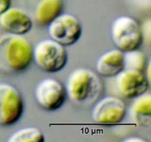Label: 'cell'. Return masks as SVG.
Segmentation results:
<instances>
[{
    "mask_svg": "<svg viewBox=\"0 0 151 142\" xmlns=\"http://www.w3.org/2000/svg\"><path fill=\"white\" fill-rule=\"evenodd\" d=\"M32 50L23 36L9 33L0 35V70L7 73L24 71L32 62Z\"/></svg>",
    "mask_w": 151,
    "mask_h": 142,
    "instance_id": "6da1fadb",
    "label": "cell"
},
{
    "mask_svg": "<svg viewBox=\"0 0 151 142\" xmlns=\"http://www.w3.org/2000/svg\"><path fill=\"white\" fill-rule=\"evenodd\" d=\"M66 96L78 104H91L98 99L103 92V84L98 75L87 68L75 69L68 75Z\"/></svg>",
    "mask_w": 151,
    "mask_h": 142,
    "instance_id": "7a4b0ae2",
    "label": "cell"
},
{
    "mask_svg": "<svg viewBox=\"0 0 151 142\" xmlns=\"http://www.w3.org/2000/svg\"><path fill=\"white\" fill-rule=\"evenodd\" d=\"M32 60L38 68L48 73L60 72L68 62L64 46L52 38L38 41L32 50Z\"/></svg>",
    "mask_w": 151,
    "mask_h": 142,
    "instance_id": "3957f363",
    "label": "cell"
},
{
    "mask_svg": "<svg viewBox=\"0 0 151 142\" xmlns=\"http://www.w3.org/2000/svg\"><path fill=\"white\" fill-rule=\"evenodd\" d=\"M114 44L122 52L139 48L143 42V33L139 22L128 16L114 19L111 28Z\"/></svg>",
    "mask_w": 151,
    "mask_h": 142,
    "instance_id": "277c9868",
    "label": "cell"
},
{
    "mask_svg": "<svg viewBox=\"0 0 151 142\" xmlns=\"http://www.w3.org/2000/svg\"><path fill=\"white\" fill-rule=\"evenodd\" d=\"M23 112L24 101L19 90L8 83H0V126L15 124Z\"/></svg>",
    "mask_w": 151,
    "mask_h": 142,
    "instance_id": "5b68a950",
    "label": "cell"
},
{
    "mask_svg": "<svg viewBox=\"0 0 151 142\" xmlns=\"http://www.w3.org/2000/svg\"><path fill=\"white\" fill-rule=\"evenodd\" d=\"M82 25L75 16L61 13L48 25V33L52 39L64 47L75 44L82 35Z\"/></svg>",
    "mask_w": 151,
    "mask_h": 142,
    "instance_id": "8992f818",
    "label": "cell"
},
{
    "mask_svg": "<svg viewBox=\"0 0 151 142\" xmlns=\"http://www.w3.org/2000/svg\"><path fill=\"white\" fill-rule=\"evenodd\" d=\"M67 96L64 85L55 78H44L37 84L35 98L37 104L46 111H55L63 104Z\"/></svg>",
    "mask_w": 151,
    "mask_h": 142,
    "instance_id": "52a82bcc",
    "label": "cell"
},
{
    "mask_svg": "<svg viewBox=\"0 0 151 142\" xmlns=\"http://www.w3.org/2000/svg\"><path fill=\"white\" fill-rule=\"evenodd\" d=\"M127 114L125 102L116 96H109L96 102L91 112L94 123L100 124H116L122 122Z\"/></svg>",
    "mask_w": 151,
    "mask_h": 142,
    "instance_id": "ba28073f",
    "label": "cell"
},
{
    "mask_svg": "<svg viewBox=\"0 0 151 142\" xmlns=\"http://www.w3.org/2000/svg\"><path fill=\"white\" fill-rule=\"evenodd\" d=\"M114 77L116 89L127 99H134L148 90L150 82L142 71L123 69Z\"/></svg>",
    "mask_w": 151,
    "mask_h": 142,
    "instance_id": "9c48e42d",
    "label": "cell"
},
{
    "mask_svg": "<svg viewBox=\"0 0 151 142\" xmlns=\"http://www.w3.org/2000/svg\"><path fill=\"white\" fill-rule=\"evenodd\" d=\"M0 25L7 33L23 36L31 30L32 21L24 10L10 7L0 14Z\"/></svg>",
    "mask_w": 151,
    "mask_h": 142,
    "instance_id": "30bf717a",
    "label": "cell"
},
{
    "mask_svg": "<svg viewBox=\"0 0 151 142\" xmlns=\"http://www.w3.org/2000/svg\"><path fill=\"white\" fill-rule=\"evenodd\" d=\"M123 69V52L117 48L103 53L96 63L97 72L99 75L106 78L114 77Z\"/></svg>",
    "mask_w": 151,
    "mask_h": 142,
    "instance_id": "8fae6325",
    "label": "cell"
},
{
    "mask_svg": "<svg viewBox=\"0 0 151 142\" xmlns=\"http://www.w3.org/2000/svg\"><path fill=\"white\" fill-rule=\"evenodd\" d=\"M130 116L139 126L150 127L151 124V94L148 92L134 98L130 106Z\"/></svg>",
    "mask_w": 151,
    "mask_h": 142,
    "instance_id": "7c38bea8",
    "label": "cell"
},
{
    "mask_svg": "<svg viewBox=\"0 0 151 142\" xmlns=\"http://www.w3.org/2000/svg\"><path fill=\"white\" fill-rule=\"evenodd\" d=\"M63 10L62 0H40L35 10V19L38 25L48 26Z\"/></svg>",
    "mask_w": 151,
    "mask_h": 142,
    "instance_id": "4fadbf2b",
    "label": "cell"
},
{
    "mask_svg": "<svg viewBox=\"0 0 151 142\" xmlns=\"http://www.w3.org/2000/svg\"><path fill=\"white\" fill-rule=\"evenodd\" d=\"M124 69H131L144 72L147 65L145 53L139 49L123 52Z\"/></svg>",
    "mask_w": 151,
    "mask_h": 142,
    "instance_id": "5bb4252c",
    "label": "cell"
},
{
    "mask_svg": "<svg viewBox=\"0 0 151 142\" xmlns=\"http://www.w3.org/2000/svg\"><path fill=\"white\" fill-rule=\"evenodd\" d=\"M42 132L37 127H25L13 133L7 139L8 142H44Z\"/></svg>",
    "mask_w": 151,
    "mask_h": 142,
    "instance_id": "9a60e30c",
    "label": "cell"
},
{
    "mask_svg": "<svg viewBox=\"0 0 151 142\" xmlns=\"http://www.w3.org/2000/svg\"><path fill=\"white\" fill-rule=\"evenodd\" d=\"M11 7V0H0V14Z\"/></svg>",
    "mask_w": 151,
    "mask_h": 142,
    "instance_id": "2e32d148",
    "label": "cell"
},
{
    "mask_svg": "<svg viewBox=\"0 0 151 142\" xmlns=\"http://www.w3.org/2000/svg\"><path fill=\"white\" fill-rule=\"evenodd\" d=\"M125 142H146V140L142 138L137 137V136H135V137H130L128 138H126L125 140H124Z\"/></svg>",
    "mask_w": 151,
    "mask_h": 142,
    "instance_id": "e0dca14e",
    "label": "cell"
}]
</instances>
